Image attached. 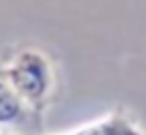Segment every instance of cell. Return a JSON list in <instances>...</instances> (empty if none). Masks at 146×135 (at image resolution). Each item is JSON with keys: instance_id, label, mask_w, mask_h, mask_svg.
Returning a JSON list of instances; mask_svg holds the SVG:
<instances>
[{"instance_id": "2", "label": "cell", "mask_w": 146, "mask_h": 135, "mask_svg": "<svg viewBox=\"0 0 146 135\" xmlns=\"http://www.w3.org/2000/svg\"><path fill=\"white\" fill-rule=\"evenodd\" d=\"M52 135H146L144 128H139L128 114L123 112H110L96 121L82 124L73 130L52 133Z\"/></svg>"}, {"instance_id": "4", "label": "cell", "mask_w": 146, "mask_h": 135, "mask_svg": "<svg viewBox=\"0 0 146 135\" xmlns=\"http://www.w3.org/2000/svg\"><path fill=\"white\" fill-rule=\"evenodd\" d=\"M0 135H18V133H14V130H0Z\"/></svg>"}, {"instance_id": "3", "label": "cell", "mask_w": 146, "mask_h": 135, "mask_svg": "<svg viewBox=\"0 0 146 135\" xmlns=\"http://www.w3.org/2000/svg\"><path fill=\"white\" fill-rule=\"evenodd\" d=\"M27 110L32 108L18 96V92L9 85V80L0 76V126L2 128L18 126L21 121H25Z\"/></svg>"}, {"instance_id": "1", "label": "cell", "mask_w": 146, "mask_h": 135, "mask_svg": "<svg viewBox=\"0 0 146 135\" xmlns=\"http://www.w3.org/2000/svg\"><path fill=\"white\" fill-rule=\"evenodd\" d=\"M2 76L32 110H41L48 103L55 87L52 64L48 55L36 48H25L16 53L7 69L2 71Z\"/></svg>"}]
</instances>
